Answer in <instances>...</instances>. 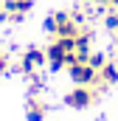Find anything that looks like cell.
Masks as SVG:
<instances>
[{"instance_id": "obj_1", "label": "cell", "mask_w": 118, "mask_h": 121, "mask_svg": "<svg viewBox=\"0 0 118 121\" xmlns=\"http://www.w3.org/2000/svg\"><path fill=\"white\" fill-rule=\"evenodd\" d=\"M67 73H70V82H73V85H82V87H96V85H101V82H98V70H96L90 62H73V65L67 68Z\"/></svg>"}, {"instance_id": "obj_2", "label": "cell", "mask_w": 118, "mask_h": 121, "mask_svg": "<svg viewBox=\"0 0 118 121\" xmlns=\"http://www.w3.org/2000/svg\"><path fill=\"white\" fill-rule=\"evenodd\" d=\"M93 101H96V90H93V87H82V85H73L70 90L65 93V104H67L70 110H87Z\"/></svg>"}, {"instance_id": "obj_3", "label": "cell", "mask_w": 118, "mask_h": 121, "mask_svg": "<svg viewBox=\"0 0 118 121\" xmlns=\"http://www.w3.org/2000/svg\"><path fill=\"white\" fill-rule=\"evenodd\" d=\"M42 65H48L45 48H25V51H23V56H20L17 70H20V73H25V76H34V73H37V68H42Z\"/></svg>"}, {"instance_id": "obj_4", "label": "cell", "mask_w": 118, "mask_h": 121, "mask_svg": "<svg viewBox=\"0 0 118 121\" xmlns=\"http://www.w3.org/2000/svg\"><path fill=\"white\" fill-rule=\"evenodd\" d=\"M45 116H48V104L42 99L31 96L25 101V121H45Z\"/></svg>"}, {"instance_id": "obj_5", "label": "cell", "mask_w": 118, "mask_h": 121, "mask_svg": "<svg viewBox=\"0 0 118 121\" xmlns=\"http://www.w3.org/2000/svg\"><path fill=\"white\" fill-rule=\"evenodd\" d=\"M98 82H101L104 87H110V85H118V65H115V62H107V65L98 70Z\"/></svg>"}, {"instance_id": "obj_6", "label": "cell", "mask_w": 118, "mask_h": 121, "mask_svg": "<svg viewBox=\"0 0 118 121\" xmlns=\"http://www.w3.org/2000/svg\"><path fill=\"white\" fill-rule=\"evenodd\" d=\"M104 28L113 31V34L118 31V9H110V11L104 14Z\"/></svg>"}, {"instance_id": "obj_7", "label": "cell", "mask_w": 118, "mask_h": 121, "mask_svg": "<svg viewBox=\"0 0 118 121\" xmlns=\"http://www.w3.org/2000/svg\"><path fill=\"white\" fill-rule=\"evenodd\" d=\"M90 65H93V68H96V70H101V68H104V65H107V62H110V59H107V56H104V54H90Z\"/></svg>"}, {"instance_id": "obj_8", "label": "cell", "mask_w": 118, "mask_h": 121, "mask_svg": "<svg viewBox=\"0 0 118 121\" xmlns=\"http://www.w3.org/2000/svg\"><path fill=\"white\" fill-rule=\"evenodd\" d=\"M42 28L54 37V34H56V17H54V14H48V17H45V23H42Z\"/></svg>"}, {"instance_id": "obj_9", "label": "cell", "mask_w": 118, "mask_h": 121, "mask_svg": "<svg viewBox=\"0 0 118 121\" xmlns=\"http://www.w3.org/2000/svg\"><path fill=\"white\" fill-rule=\"evenodd\" d=\"M8 70H11V59L6 51H0V73H8Z\"/></svg>"}, {"instance_id": "obj_10", "label": "cell", "mask_w": 118, "mask_h": 121, "mask_svg": "<svg viewBox=\"0 0 118 121\" xmlns=\"http://www.w3.org/2000/svg\"><path fill=\"white\" fill-rule=\"evenodd\" d=\"M98 9H118V0H98Z\"/></svg>"}, {"instance_id": "obj_11", "label": "cell", "mask_w": 118, "mask_h": 121, "mask_svg": "<svg viewBox=\"0 0 118 121\" xmlns=\"http://www.w3.org/2000/svg\"><path fill=\"white\" fill-rule=\"evenodd\" d=\"M115 39H118V31H115Z\"/></svg>"}, {"instance_id": "obj_12", "label": "cell", "mask_w": 118, "mask_h": 121, "mask_svg": "<svg viewBox=\"0 0 118 121\" xmlns=\"http://www.w3.org/2000/svg\"><path fill=\"white\" fill-rule=\"evenodd\" d=\"M93 3H98V0H93Z\"/></svg>"}, {"instance_id": "obj_13", "label": "cell", "mask_w": 118, "mask_h": 121, "mask_svg": "<svg viewBox=\"0 0 118 121\" xmlns=\"http://www.w3.org/2000/svg\"><path fill=\"white\" fill-rule=\"evenodd\" d=\"M0 51H3V48H0Z\"/></svg>"}]
</instances>
